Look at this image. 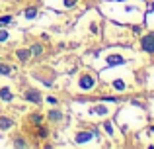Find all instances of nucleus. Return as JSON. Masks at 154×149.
<instances>
[{
  "mask_svg": "<svg viewBox=\"0 0 154 149\" xmlns=\"http://www.w3.org/2000/svg\"><path fill=\"white\" fill-rule=\"evenodd\" d=\"M140 45H143V49L146 51V53H152V51H154V34L144 35L143 41H140Z\"/></svg>",
  "mask_w": 154,
  "mask_h": 149,
  "instance_id": "nucleus-1",
  "label": "nucleus"
},
{
  "mask_svg": "<svg viewBox=\"0 0 154 149\" xmlns=\"http://www.w3.org/2000/svg\"><path fill=\"white\" fill-rule=\"evenodd\" d=\"M80 86L84 88V90H88V88H94L96 86V79L92 75H84L82 79H80Z\"/></svg>",
  "mask_w": 154,
  "mask_h": 149,
  "instance_id": "nucleus-2",
  "label": "nucleus"
},
{
  "mask_svg": "<svg viewBox=\"0 0 154 149\" xmlns=\"http://www.w3.org/2000/svg\"><path fill=\"white\" fill-rule=\"evenodd\" d=\"M123 63H125V59L121 57V55H109V57H107V65H109V67L123 65Z\"/></svg>",
  "mask_w": 154,
  "mask_h": 149,
  "instance_id": "nucleus-3",
  "label": "nucleus"
},
{
  "mask_svg": "<svg viewBox=\"0 0 154 149\" xmlns=\"http://www.w3.org/2000/svg\"><path fill=\"white\" fill-rule=\"evenodd\" d=\"M26 100H29V102H39V100H41V94H39L37 90H27L26 92Z\"/></svg>",
  "mask_w": 154,
  "mask_h": 149,
  "instance_id": "nucleus-4",
  "label": "nucleus"
},
{
  "mask_svg": "<svg viewBox=\"0 0 154 149\" xmlns=\"http://www.w3.org/2000/svg\"><path fill=\"white\" fill-rule=\"evenodd\" d=\"M92 138H94V134H90V131H82V134L76 135V141H78V143H84V141H90Z\"/></svg>",
  "mask_w": 154,
  "mask_h": 149,
  "instance_id": "nucleus-5",
  "label": "nucleus"
},
{
  "mask_svg": "<svg viewBox=\"0 0 154 149\" xmlns=\"http://www.w3.org/2000/svg\"><path fill=\"white\" fill-rule=\"evenodd\" d=\"M10 128H12V120L0 118V130H10Z\"/></svg>",
  "mask_w": 154,
  "mask_h": 149,
  "instance_id": "nucleus-6",
  "label": "nucleus"
},
{
  "mask_svg": "<svg viewBox=\"0 0 154 149\" xmlns=\"http://www.w3.org/2000/svg\"><path fill=\"white\" fill-rule=\"evenodd\" d=\"M0 98L2 100H12V92H10V88H2V90H0Z\"/></svg>",
  "mask_w": 154,
  "mask_h": 149,
  "instance_id": "nucleus-7",
  "label": "nucleus"
},
{
  "mask_svg": "<svg viewBox=\"0 0 154 149\" xmlns=\"http://www.w3.org/2000/svg\"><path fill=\"white\" fill-rule=\"evenodd\" d=\"M18 57H20V61H27V59H29V51L20 49V51H18Z\"/></svg>",
  "mask_w": 154,
  "mask_h": 149,
  "instance_id": "nucleus-8",
  "label": "nucleus"
},
{
  "mask_svg": "<svg viewBox=\"0 0 154 149\" xmlns=\"http://www.w3.org/2000/svg\"><path fill=\"white\" fill-rule=\"evenodd\" d=\"M35 16H37V10H35V8H27L26 10V18L27 20H33Z\"/></svg>",
  "mask_w": 154,
  "mask_h": 149,
  "instance_id": "nucleus-9",
  "label": "nucleus"
},
{
  "mask_svg": "<svg viewBox=\"0 0 154 149\" xmlns=\"http://www.w3.org/2000/svg\"><path fill=\"white\" fill-rule=\"evenodd\" d=\"M113 88H115V90H123L125 83H123V80H115V83H113Z\"/></svg>",
  "mask_w": 154,
  "mask_h": 149,
  "instance_id": "nucleus-10",
  "label": "nucleus"
},
{
  "mask_svg": "<svg viewBox=\"0 0 154 149\" xmlns=\"http://www.w3.org/2000/svg\"><path fill=\"white\" fill-rule=\"evenodd\" d=\"M10 73H12V69H10V67L0 65V75H10Z\"/></svg>",
  "mask_w": 154,
  "mask_h": 149,
  "instance_id": "nucleus-11",
  "label": "nucleus"
},
{
  "mask_svg": "<svg viewBox=\"0 0 154 149\" xmlns=\"http://www.w3.org/2000/svg\"><path fill=\"white\" fill-rule=\"evenodd\" d=\"M8 39V31L6 30H0V41H6Z\"/></svg>",
  "mask_w": 154,
  "mask_h": 149,
  "instance_id": "nucleus-12",
  "label": "nucleus"
},
{
  "mask_svg": "<svg viewBox=\"0 0 154 149\" xmlns=\"http://www.w3.org/2000/svg\"><path fill=\"white\" fill-rule=\"evenodd\" d=\"M96 112H98V114H107V108L105 106H96Z\"/></svg>",
  "mask_w": 154,
  "mask_h": 149,
  "instance_id": "nucleus-13",
  "label": "nucleus"
},
{
  "mask_svg": "<svg viewBox=\"0 0 154 149\" xmlns=\"http://www.w3.org/2000/svg\"><path fill=\"white\" fill-rule=\"evenodd\" d=\"M49 118H51V120H59V118H60V112H51Z\"/></svg>",
  "mask_w": 154,
  "mask_h": 149,
  "instance_id": "nucleus-14",
  "label": "nucleus"
},
{
  "mask_svg": "<svg viewBox=\"0 0 154 149\" xmlns=\"http://www.w3.org/2000/svg\"><path fill=\"white\" fill-rule=\"evenodd\" d=\"M8 22H12L10 16H4V18H0V24H8Z\"/></svg>",
  "mask_w": 154,
  "mask_h": 149,
  "instance_id": "nucleus-15",
  "label": "nucleus"
},
{
  "mask_svg": "<svg viewBox=\"0 0 154 149\" xmlns=\"http://www.w3.org/2000/svg\"><path fill=\"white\" fill-rule=\"evenodd\" d=\"M31 51H33L35 55H39V53H41V45H33V49H31Z\"/></svg>",
  "mask_w": 154,
  "mask_h": 149,
  "instance_id": "nucleus-16",
  "label": "nucleus"
},
{
  "mask_svg": "<svg viewBox=\"0 0 154 149\" xmlns=\"http://www.w3.org/2000/svg\"><path fill=\"white\" fill-rule=\"evenodd\" d=\"M74 2H76V0H64V4H66V6H72Z\"/></svg>",
  "mask_w": 154,
  "mask_h": 149,
  "instance_id": "nucleus-17",
  "label": "nucleus"
},
{
  "mask_svg": "<svg viewBox=\"0 0 154 149\" xmlns=\"http://www.w3.org/2000/svg\"><path fill=\"white\" fill-rule=\"evenodd\" d=\"M148 12H154V4H150V8H148Z\"/></svg>",
  "mask_w": 154,
  "mask_h": 149,
  "instance_id": "nucleus-18",
  "label": "nucleus"
},
{
  "mask_svg": "<svg viewBox=\"0 0 154 149\" xmlns=\"http://www.w3.org/2000/svg\"><path fill=\"white\" fill-rule=\"evenodd\" d=\"M152 131H154V130H152Z\"/></svg>",
  "mask_w": 154,
  "mask_h": 149,
  "instance_id": "nucleus-19",
  "label": "nucleus"
}]
</instances>
